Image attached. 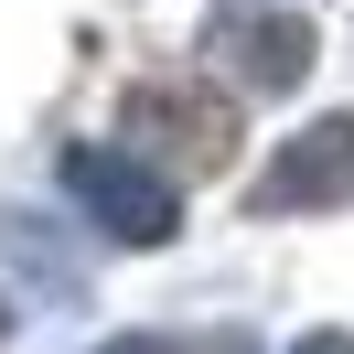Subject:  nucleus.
Instances as JSON below:
<instances>
[{"instance_id": "f257e3e1", "label": "nucleus", "mask_w": 354, "mask_h": 354, "mask_svg": "<svg viewBox=\"0 0 354 354\" xmlns=\"http://www.w3.org/2000/svg\"><path fill=\"white\" fill-rule=\"evenodd\" d=\"M65 204L108 247H140V258L183 236V183L161 172L151 151H129V140H75L65 151Z\"/></svg>"}, {"instance_id": "f03ea898", "label": "nucleus", "mask_w": 354, "mask_h": 354, "mask_svg": "<svg viewBox=\"0 0 354 354\" xmlns=\"http://www.w3.org/2000/svg\"><path fill=\"white\" fill-rule=\"evenodd\" d=\"M118 140L151 151L172 183H215L236 161V108L215 97V75H140L118 97Z\"/></svg>"}, {"instance_id": "7ed1b4c3", "label": "nucleus", "mask_w": 354, "mask_h": 354, "mask_svg": "<svg viewBox=\"0 0 354 354\" xmlns=\"http://www.w3.org/2000/svg\"><path fill=\"white\" fill-rule=\"evenodd\" d=\"M354 204V108L311 118V129H290L279 151L258 161V183H247V215L258 225H290V215H344Z\"/></svg>"}, {"instance_id": "20e7f679", "label": "nucleus", "mask_w": 354, "mask_h": 354, "mask_svg": "<svg viewBox=\"0 0 354 354\" xmlns=\"http://www.w3.org/2000/svg\"><path fill=\"white\" fill-rule=\"evenodd\" d=\"M204 54H215L225 75H236L247 97H290L311 75V22L301 11H268V0H215V11H204Z\"/></svg>"}, {"instance_id": "39448f33", "label": "nucleus", "mask_w": 354, "mask_h": 354, "mask_svg": "<svg viewBox=\"0 0 354 354\" xmlns=\"http://www.w3.org/2000/svg\"><path fill=\"white\" fill-rule=\"evenodd\" d=\"M0 247H11V268H22V290H44V301H65V311L86 301V258H75L32 204H0Z\"/></svg>"}, {"instance_id": "423d86ee", "label": "nucleus", "mask_w": 354, "mask_h": 354, "mask_svg": "<svg viewBox=\"0 0 354 354\" xmlns=\"http://www.w3.org/2000/svg\"><path fill=\"white\" fill-rule=\"evenodd\" d=\"M97 354H258L247 322H140V333H108Z\"/></svg>"}, {"instance_id": "0eeeda50", "label": "nucleus", "mask_w": 354, "mask_h": 354, "mask_svg": "<svg viewBox=\"0 0 354 354\" xmlns=\"http://www.w3.org/2000/svg\"><path fill=\"white\" fill-rule=\"evenodd\" d=\"M290 354H354V333H301Z\"/></svg>"}, {"instance_id": "6e6552de", "label": "nucleus", "mask_w": 354, "mask_h": 354, "mask_svg": "<svg viewBox=\"0 0 354 354\" xmlns=\"http://www.w3.org/2000/svg\"><path fill=\"white\" fill-rule=\"evenodd\" d=\"M0 344H11V301H0Z\"/></svg>"}]
</instances>
